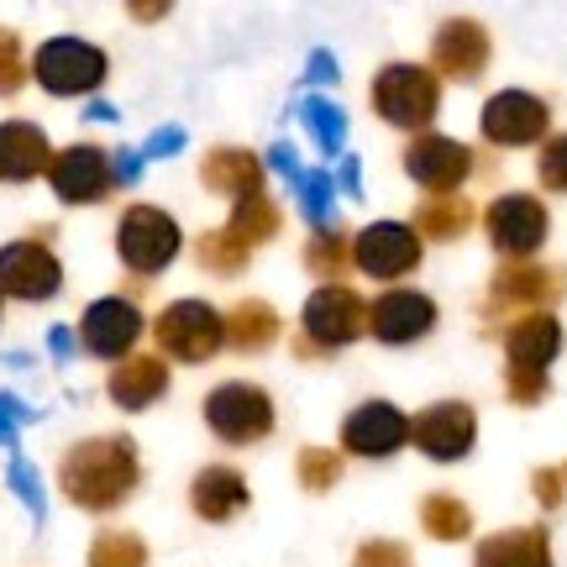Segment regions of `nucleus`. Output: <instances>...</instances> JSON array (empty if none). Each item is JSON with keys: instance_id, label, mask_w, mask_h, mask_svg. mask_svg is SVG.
Returning <instances> with one entry per match:
<instances>
[{"instance_id": "obj_18", "label": "nucleus", "mask_w": 567, "mask_h": 567, "mask_svg": "<svg viewBox=\"0 0 567 567\" xmlns=\"http://www.w3.org/2000/svg\"><path fill=\"white\" fill-rule=\"evenodd\" d=\"M405 174L431 195H457V184L473 174V153L452 137H415L405 147Z\"/></svg>"}, {"instance_id": "obj_6", "label": "nucleus", "mask_w": 567, "mask_h": 567, "mask_svg": "<svg viewBox=\"0 0 567 567\" xmlns=\"http://www.w3.org/2000/svg\"><path fill=\"white\" fill-rule=\"evenodd\" d=\"M205 425L231 446H247V442H264L274 431V400L268 389L258 384H216L205 394Z\"/></svg>"}, {"instance_id": "obj_25", "label": "nucleus", "mask_w": 567, "mask_h": 567, "mask_svg": "<svg viewBox=\"0 0 567 567\" xmlns=\"http://www.w3.org/2000/svg\"><path fill=\"white\" fill-rule=\"evenodd\" d=\"M105 394H111L122 410H147L153 400L168 394V363H163V358H142V352L137 358H122V363L111 368Z\"/></svg>"}, {"instance_id": "obj_26", "label": "nucleus", "mask_w": 567, "mask_h": 567, "mask_svg": "<svg viewBox=\"0 0 567 567\" xmlns=\"http://www.w3.org/2000/svg\"><path fill=\"white\" fill-rule=\"evenodd\" d=\"M226 342L237 352H264V347L279 342V310L264 300H243L231 316H226Z\"/></svg>"}, {"instance_id": "obj_16", "label": "nucleus", "mask_w": 567, "mask_h": 567, "mask_svg": "<svg viewBox=\"0 0 567 567\" xmlns=\"http://www.w3.org/2000/svg\"><path fill=\"white\" fill-rule=\"evenodd\" d=\"M488 69V32L478 21H442L436 38H431V74L436 80H457V84H473L478 74Z\"/></svg>"}, {"instance_id": "obj_33", "label": "nucleus", "mask_w": 567, "mask_h": 567, "mask_svg": "<svg viewBox=\"0 0 567 567\" xmlns=\"http://www.w3.org/2000/svg\"><path fill=\"white\" fill-rule=\"evenodd\" d=\"M295 195H300L305 221L316 226V231H326V226H331V210H337V184H331V174H321V168H310V174H300V184H295Z\"/></svg>"}, {"instance_id": "obj_28", "label": "nucleus", "mask_w": 567, "mask_h": 567, "mask_svg": "<svg viewBox=\"0 0 567 567\" xmlns=\"http://www.w3.org/2000/svg\"><path fill=\"white\" fill-rule=\"evenodd\" d=\"M295 116H300L305 137L316 142L321 153H342L347 147V116L337 101H326V95H305L300 105H295Z\"/></svg>"}, {"instance_id": "obj_11", "label": "nucleus", "mask_w": 567, "mask_h": 567, "mask_svg": "<svg viewBox=\"0 0 567 567\" xmlns=\"http://www.w3.org/2000/svg\"><path fill=\"white\" fill-rule=\"evenodd\" d=\"M484 137L494 147H526V142H542L551 126V111L542 95H530V90H499L494 101L484 105Z\"/></svg>"}, {"instance_id": "obj_46", "label": "nucleus", "mask_w": 567, "mask_h": 567, "mask_svg": "<svg viewBox=\"0 0 567 567\" xmlns=\"http://www.w3.org/2000/svg\"><path fill=\"white\" fill-rule=\"evenodd\" d=\"M111 174H116V184H137V179H142V153L122 147V153L111 158Z\"/></svg>"}, {"instance_id": "obj_36", "label": "nucleus", "mask_w": 567, "mask_h": 567, "mask_svg": "<svg viewBox=\"0 0 567 567\" xmlns=\"http://www.w3.org/2000/svg\"><path fill=\"white\" fill-rule=\"evenodd\" d=\"M6 478H11V494H17L21 505H27V515L32 520H48V494H42V478H38V467L27 463V457H11V467H6Z\"/></svg>"}, {"instance_id": "obj_27", "label": "nucleus", "mask_w": 567, "mask_h": 567, "mask_svg": "<svg viewBox=\"0 0 567 567\" xmlns=\"http://www.w3.org/2000/svg\"><path fill=\"white\" fill-rule=\"evenodd\" d=\"M467 226H473V205H467L463 195H431V200L415 210L410 231H415V237H436V243H457Z\"/></svg>"}, {"instance_id": "obj_44", "label": "nucleus", "mask_w": 567, "mask_h": 567, "mask_svg": "<svg viewBox=\"0 0 567 567\" xmlns=\"http://www.w3.org/2000/svg\"><path fill=\"white\" fill-rule=\"evenodd\" d=\"M268 168H274V174H279V179H289V184H300V158H295V147H289V142H274V147H268Z\"/></svg>"}, {"instance_id": "obj_20", "label": "nucleus", "mask_w": 567, "mask_h": 567, "mask_svg": "<svg viewBox=\"0 0 567 567\" xmlns=\"http://www.w3.org/2000/svg\"><path fill=\"white\" fill-rule=\"evenodd\" d=\"M557 352H563V321H557L551 310H530L520 321H509V331H505L509 368H536V373H547Z\"/></svg>"}, {"instance_id": "obj_14", "label": "nucleus", "mask_w": 567, "mask_h": 567, "mask_svg": "<svg viewBox=\"0 0 567 567\" xmlns=\"http://www.w3.org/2000/svg\"><path fill=\"white\" fill-rule=\"evenodd\" d=\"M352 264L363 268L368 279H400L421 264V237L400 221H373L368 231L352 237Z\"/></svg>"}, {"instance_id": "obj_40", "label": "nucleus", "mask_w": 567, "mask_h": 567, "mask_svg": "<svg viewBox=\"0 0 567 567\" xmlns=\"http://www.w3.org/2000/svg\"><path fill=\"white\" fill-rule=\"evenodd\" d=\"M32 421H38V410L21 405L17 394H0V446H17L21 425H32Z\"/></svg>"}, {"instance_id": "obj_13", "label": "nucleus", "mask_w": 567, "mask_h": 567, "mask_svg": "<svg viewBox=\"0 0 567 567\" xmlns=\"http://www.w3.org/2000/svg\"><path fill=\"white\" fill-rule=\"evenodd\" d=\"M48 179H53V195H59L63 205H95V200H105V189L116 184V174H111V153H105V147L80 142V147L53 153Z\"/></svg>"}, {"instance_id": "obj_50", "label": "nucleus", "mask_w": 567, "mask_h": 567, "mask_svg": "<svg viewBox=\"0 0 567 567\" xmlns=\"http://www.w3.org/2000/svg\"><path fill=\"white\" fill-rule=\"evenodd\" d=\"M84 116H90V122H116L122 111H116V105H111V101H95V105H90V111H84Z\"/></svg>"}, {"instance_id": "obj_9", "label": "nucleus", "mask_w": 567, "mask_h": 567, "mask_svg": "<svg viewBox=\"0 0 567 567\" xmlns=\"http://www.w3.org/2000/svg\"><path fill=\"white\" fill-rule=\"evenodd\" d=\"M563 295H567V274H563V268L505 264L499 274H494V284H488L484 316H499V310H520V316H530V310H547V305H557Z\"/></svg>"}, {"instance_id": "obj_1", "label": "nucleus", "mask_w": 567, "mask_h": 567, "mask_svg": "<svg viewBox=\"0 0 567 567\" xmlns=\"http://www.w3.org/2000/svg\"><path fill=\"white\" fill-rule=\"evenodd\" d=\"M142 467H137V446L126 436H90L74 442L59 463V488L69 494V505L105 515V509L126 505V494L137 488Z\"/></svg>"}, {"instance_id": "obj_39", "label": "nucleus", "mask_w": 567, "mask_h": 567, "mask_svg": "<svg viewBox=\"0 0 567 567\" xmlns=\"http://www.w3.org/2000/svg\"><path fill=\"white\" fill-rule=\"evenodd\" d=\"M536 179L547 184L551 195H567V132L563 137H547L542 158H536Z\"/></svg>"}, {"instance_id": "obj_3", "label": "nucleus", "mask_w": 567, "mask_h": 567, "mask_svg": "<svg viewBox=\"0 0 567 567\" xmlns=\"http://www.w3.org/2000/svg\"><path fill=\"white\" fill-rule=\"evenodd\" d=\"M116 252L142 279L163 274L179 258V221L158 205H132V210H122V226H116Z\"/></svg>"}, {"instance_id": "obj_17", "label": "nucleus", "mask_w": 567, "mask_h": 567, "mask_svg": "<svg viewBox=\"0 0 567 567\" xmlns=\"http://www.w3.org/2000/svg\"><path fill=\"white\" fill-rule=\"evenodd\" d=\"M137 337H142V310L132 300H122V295H105L80 316V342L95 358L116 363V358H126L137 347Z\"/></svg>"}, {"instance_id": "obj_37", "label": "nucleus", "mask_w": 567, "mask_h": 567, "mask_svg": "<svg viewBox=\"0 0 567 567\" xmlns=\"http://www.w3.org/2000/svg\"><path fill=\"white\" fill-rule=\"evenodd\" d=\"M505 394L515 405H542L551 394V379L536 373V368H505Z\"/></svg>"}, {"instance_id": "obj_31", "label": "nucleus", "mask_w": 567, "mask_h": 567, "mask_svg": "<svg viewBox=\"0 0 567 567\" xmlns=\"http://www.w3.org/2000/svg\"><path fill=\"white\" fill-rule=\"evenodd\" d=\"M90 567H147V542L137 530H101L90 542Z\"/></svg>"}, {"instance_id": "obj_22", "label": "nucleus", "mask_w": 567, "mask_h": 567, "mask_svg": "<svg viewBox=\"0 0 567 567\" xmlns=\"http://www.w3.org/2000/svg\"><path fill=\"white\" fill-rule=\"evenodd\" d=\"M53 147L32 122H0V184H27L48 174Z\"/></svg>"}, {"instance_id": "obj_4", "label": "nucleus", "mask_w": 567, "mask_h": 567, "mask_svg": "<svg viewBox=\"0 0 567 567\" xmlns=\"http://www.w3.org/2000/svg\"><path fill=\"white\" fill-rule=\"evenodd\" d=\"M163 358H179V363H210L226 342V321L210 310L205 300H174L153 321Z\"/></svg>"}, {"instance_id": "obj_10", "label": "nucleus", "mask_w": 567, "mask_h": 567, "mask_svg": "<svg viewBox=\"0 0 567 567\" xmlns=\"http://www.w3.org/2000/svg\"><path fill=\"white\" fill-rule=\"evenodd\" d=\"M410 442L421 446L431 463H457V457H467L473 442H478V415H473V405H463V400H442V405L421 410V415L410 421Z\"/></svg>"}, {"instance_id": "obj_24", "label": "nucleus", "mask_w": 567, "mask_h": 567, "mask_svg": "<svg viewBox=\"0 0 567 567\" xmlns=\"http://www.w3.org/2000/svg\"><path fill=\"white\" fill-rule=\"evenodd\" d=\"M189 505H195L200 520L221 526V520H231V515H243L247 509V478L237 473V467H221V463L200 467L195 484H189Z\"/></svg>"}, {"instance_id": "obj_38", "label": "nucleus", "mask_w": 567, "mask_h": 567, "mask_svg": "<svg viewBox=\"0 0 567 567\" xmlns=\"http://www.w3.org/2000/svg\"><path fill=\"white\" fill-rule=\"evenodd\" d=\"M27 84V59H21V38L11 27H0V95H17Z\"/></svg>"}, {"instance_id": "obj_8", "label": "nucleus", "mask_w": 567, "mask_h": 567, "mask_svg": "<svg viewBox=\"0 0 567 567\" xmlns=\"http://www.w3.org/2000/svg\"><path fill=\"white\" fill-rule=\"evenodd\" d=\"M484 226H488L494 252H505L509 264H530V252L547 243L551 216H547V205L536 200V195H499V200L488 205Z\"/></svg>"}, {"instance_id": "obj_21", "label": "nucleus", "mask_w": 567, "mask_h": 567, "mask_svg": "<svg viewBox=\"0 0 567 567\" xmlns=\"http://www.w3.org/2000/svg\"><path fill=\"white\" fill-rule=\"evenodd\" d=\"M200 179L210 195H226V200H252L264 195V163L252 158L247 147H210L200 163Z\"/></svg>"}, {"instance_id": "obj_48", "label": "nucleus", "mask_w": 567, "mask_h": 567, "mask_svg": "<svg viewBox=\"0 0 567 567\" xmlns=\"http://www.w3.org/2000/svg\"><path fill=\"white\" fill-rule=\"evenodd\" d=\"M48 352L69 363V358H74V331H63V326H53V331H48Z\"/></svg>"}, {"instance_id": "obj_19", "label": "nucleus", "mask_w": 567, "mask_h": 567, "mask_svg": "<svg viewBox=\"0 0 567 567\" xmlns=\"http://www.w3.org/2000/svg\"><path fill=\"white\" fill-rule=\"evenodd\" d=\"M410 442V421L389 400H368L342 421V446L358 457H389Z\"/></svg>"}, {"instance_id": "obj_49", "label": "nucleus", "mask_w": 567, "mask_h": 567, "mask_svg": "<svg viewBox=\"0 0 567 567\" xmlns=\"http://www.w3.org/2000/svg\"><path fill=\"white\" fill-rule=\"evenodd\" d=\"M132 17H137V21H158V17H168V6H163V0H153V6H147V0H137V6H132Z\"/></svg>"}, {"instance_id": "obj_23", "label": "nucleus", "mask_w": 567, "mask_h": 567, "mask_svg": "<svg viewBox=\"0 0 567 567\" xmlns=\"http://www.w3.org/2000/svg\"><path fill=\"white\" fill-rule=\"evenodd\" d=\"M473 567H551V536L542 526H509L478 542Z\"/></svg>"}, {"instance_id": "obj_32", "label": "nucleus", "mask_w": 567, "mask_h": 567, "mask_svg": "<svg viewBox=\"0 0 567 567\" xmlns=\"http://www.w3.org/2000/svg\"><path fill=\"white\" fill-rule=\"evenodd\" d=\"M195 258H200V268H210V274H243L247 258H252V247L237 243L231 231H205L200 243H195Z\"/></svg>"}, {"instance_id": "obj_7", "label": "nucleus", "mask_w": 567, "mask_h": 567, "mask_svg": "<svg viewBox=\"0 0 567 567\" xmlns=\"http://www.w3.org/2000/svg\"><path fill=\"white\" fill-rule=\"evenodd\" d=\"M300 321H305L300 352H310V347H347L368 331V305L358 300L347 284H321V289L305 300Z\"/></svg>"}, {"instance_id": "obj_42", "label": "nucleus", "mask_w": 567, "mask_h": 567, "mask_svg": "<svg viewBox=\"0 0 567 567\" xmlns=\"http://www.w3.org/2000/svg\"><path fill=\"white\" fill-rule=\"evenodd\" d=\"M179 147H184V126H158L153 137L142 142V163L147 158H174Z\"/></svg>"}, {"instance_id": "obj_5", "label": "nucleus", "mask_w": 567, "mask_h": 567, "mask_svg": "<svg viewBox=\"0 0 567 567\" xmlns=\"http://www.w3.org/2000/svg\"><path fill=\"white\" fill-rule=\"evenodd\" d=\"M105 53L95 42L84 38H48L38 48V59H32V80L48 90V95H90V90H101L105 80Z\"/></svg>"}, {"instance_id": "obj_12", "label": "nucleus", "mask_w": 567, "mask_h": 567, "mask_svg": "<svg viewBox=\"0 0 567 567\" xmlns=\"http://www.w3.org/2000/svg\"><path fill=\"white\" fill-rule=\"evenodd\" d=\"M63 289V264L42 243H11L0 247V295L11 300H53Z\"/></svg>"}, {"instance_id": "obj_43", "label": "nucleus", "mask_w": 567, "mask_h": 567, "mask_svg": "<svg viewBox=\"0 0 567 567\" xmlns=\"http://www.w3.org/2000/svg\"><path fill=\"white\" fill-rule=\"evenodd\" d=\"M530 488H536V499L547 509L563 505V473H557V467H536V473H530Z\"/></svg>"}, {"instance_id": "obj_29", "label": "nucleus", "mask_w": 567, "mask_h": 567, "mask_svg": "<svg viewBox=\"0 0 567 567\" xmlns=\"http://www.w3.org/2000/svg\"><path fill=\"white\" fill-rule=\"evenodd\" d=\"M421 526H425V536H436V542H463L467 530H473V509H467L457 494H425Z\"/></svg>"}, {"instance_id": "obj_41", "label": "nucleus", "mask_w": 567, "mask_h": 567, "mask_svg": "<svg viewBox=\"0 0 567 567\" xmlns=\"http://www.w3.org/2000/svg\"><path fill=\"white\" fill-rule=\"evenodd\" d=\"M352 567H410V551L400 542H363L352 551Z\"/></svg>"}, {"instance_id": "obj_15", "label": "nucleus", "mask_w": 567, "mask_h": 567, "mask_svg": "<svg viewBox=\"0 0 567 567\" xmlns=\"http://www.w3.org/2000/svg\"><path fill=\"white\" fill-rule=\"evenodd\" d=\"M431 326H436V300L421 289H389L368 305V331L389 347L421 342V337H431Z\"/></svg>"}, {"instance_id": "obj_30", "label": "nucleus", "mask_w": 567, "mask_h": 567, "mask_svg": "<svg viewBox=\"0 0 567 567\" xmlns=\"http://www.w3.org/2000/svg\"><path fill=\"white\" fill-rule=\"evenodd\" d=\"M279 226H284L279 205L268 200V195H252V200H237V210H231L226 231H231L237 243L258 247V243H268V237H279Z\"/></svg>"}, {"instance_id": "obj_35", "label": "nucleus", "mask_w": 567, "mask_h": 567, "mask_svg": "<svg viewBox=\"0 0 567 567\" xmlns=\"http://www.w3.org/2000/svg\"><path fill=\"white\" fill-rule=\"evenodd\" d=\"M295 473H300V488L326 494V488H337V478H342V457H337L331 446H305Z\"/></svg>"}, {"instance_id": "obj_51", "label": "nucleus", "mask_w": 567, "mask_h": 567, "mask_svg": "<svg viewBox=\"0 0 567 567\" xmlns=\"http://www.w3.org/2000/svg\"><path fill=\"white\" fill-rule=\"evenodd\" d=\"M563 478H567V467H563Z\"/></svg>"}, {"instance_id": "obj_47", "label": "nucleus", "mask_w": 567, "mask_h": 567, "mask_svg": "<svg viewBox=\"0 0 567 567\" xmlns=\"http://www.w3.org/2000/svg\"><path fill=\"white\" fill-rule=\"evenodd\" d=\"M337 189H342V195H363V174H358V163L352 158H342V168H337Z\"/></svg>"}, {"instance_id": "obj_45", "label": "nucleus", "mask_w": 567, "mask_h": 567, "mask_svg": "<svg viewBox=\"0 0 567 567\" xmlns=\"http://www.w3.org/2000/svg\"><path fill=\"white\" fill-rule=\"evenodd\" d=\"M337 74H342V69H337V59H331V53H310V63H305V84H337Z\"/></svg>"}, {"instance_id": "obj_2", "label": "nucleus", "mask_w": 567, "mask_h": 567, "mask_svg": "<svg viewBox=\"0 0 567 567\" xmlns=\"http://www.w3.org/2000/svg\"><path fill=\"white\" fill-rule=\"evenodd\" d=\"M436 105H442V80L431 69H421V63H389L384 74L373 80V111L389 126L421 132V126H431Z\"/></svg>"}, {"instance_id": "obj_34", "label": "nucleus", "mask_w": 567, "mask_h": 567, "mask_svg": "<svg viewBox=\"0 0 567 567\" xmlns=\"http://www.w3.org/2000/svg\"><path fill=\"white\" fill-rule=\"evenodd\" d=\"M347 258H352V247H347V231H337V226H326V231H316L305 243V268L321 274V279H337Z\"/></svg>"}]
</instances>
